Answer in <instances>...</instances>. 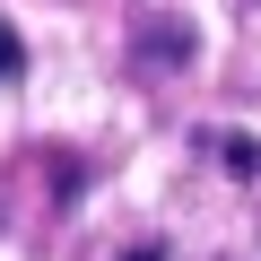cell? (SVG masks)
<instances>
[{
    "label": "cell",
    "mask_w": 261,
    "mask_h": 261,
    "mask_svg": "<svg viewBox=\"0 0 261 261\" xmlns=\"http://www.w3.org/2000/svg\"><path fill=\"white\" fill-rule=\"evenodd\" d=\"M18 70H27V44H18L9 27H0V79H18Z\"/></svg>",
    "instance_id": "obj_1"
}]
</instances>
